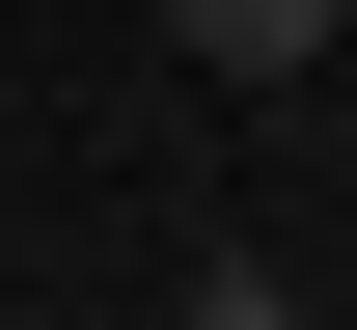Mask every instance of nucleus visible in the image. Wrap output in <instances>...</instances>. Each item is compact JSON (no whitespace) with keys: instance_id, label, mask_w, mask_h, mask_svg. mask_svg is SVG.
Returning a JSON list of instances; mask_svg holds the SVG:
<instances>
[{"instance_id":"f257e3e1","label":"nucleus","mask_w":357,"mask_h":330,"mask_svg":"<svg viewBox=\"0 0 357 330\" xmlns=\"http://www.w3.org/2000/svg\"><path fill=\"white\" fill-rule=\"evenodd\" d=\"M165 28L220 55V83H303V55H330V0H165Z\"/></svg>"},{"instance_id":"f03ea898","label":"nucleus","mask_w":357,"mask_h":330,"mask_svg":"<svg viewBox=\"0 0 357 330\" xmlns=\"http://www.w3.org/2000/svg\"><path fill=\"white\" fill-rule=\"evenodd\" d=\"M192 330H357V303H275V276H192Z\"/></svg>"},{"instance_id":"7ed1b4c3","label":"nucleus","mask_w":357,"mask_h":330,"mask_svg":"<svg viewBox=\"0 0 357 330\" xmlns=\"http://www.w3.org/2000/svg\"><path fill=\"white\" fill-rule=\"evenodd\" d=\"M330 55H357V0H330Z\"/></svg>"}]
</instances>
